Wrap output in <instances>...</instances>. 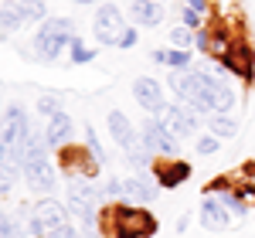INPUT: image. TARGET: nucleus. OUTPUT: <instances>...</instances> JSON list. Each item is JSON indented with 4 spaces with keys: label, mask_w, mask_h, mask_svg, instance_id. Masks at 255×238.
I'll return each mask as SVG.
<instances>
[{
    "label": "nucleus",
    "mask_w": 255,
    "mask_h": 238,
    "mask_svg": "<svg viewBox=\"0 0 255 238\" xmlns=\"http://www.w3.org/2000/svg\"><path fill=\"white\" fill-rule=\"evenodd\" d=\"M208 126H211V133H215V136H225V139L238 133V119H232L228 113H215V116L208 119Z\"/></svg>",
    "instance_id": "obj_19"
},
{
    "label": "nucleus",
    "mask_w": 255,
    "mask_h": 238,
    "mask_svg": "<svg viewBox=\"0 0 255 238\" xmlns=\"http://www.w3.org/2000/svg\"><path fill=\"white\" fill-rule=\"evenodd\" d=\"M24 20H20V10L17 3H7V7H0V27L3 31H14V27H20Z\"/></svg>",
    "instance_id": "obj_21"
},
{
    "label": "nucleus",
    "mask_w": 255,
    "mask_h": 238,
    "mask_svg": "<svg viewBox=\"0 0 255 238\" xmlns=\"http://www.w3.org/2000/svg\"><path fill=\"white\" fill-rule=\"evenodd\" d=\"M72 38H75V24L68 17L41 20L38 34H34V55H38L41 61H55V58H61V51L72 44Z\"/></svg>",
    "instance_id": "obj_4"
},
{
    "label": "nucleus",
    "mask_w": 255,
    "mask_h": 238,
    "mask_svg": "<svg viewBox=\"0 0 255 238\" xmlns=\"http://www.w3.org/2000/svg\"><path fill=\"white\" fill-rule=\"evenodd\" d=\"M187 65H191V55H187L184 48H170V51H167V68H174V72H187Z\"/></svg>",
    "instance_id": "obj_22"
},
{
    "label": "nucleus",
    "mask_w": 255,
    "mask_h": 238,
    "mask_svg": "<svg viewBox=\"0 0 255 238\" xmlns=\"http://www.w3.org/2000/svg\"><path fill=\"white\" fill-rule=\"evenodd\" d=\"M252 44L249 41H232V48L221 55V68H228V72H235V75H242V79H252L255 68H252Z\"/></svg>",
    "instance_id": "obj_11"
},
{
    "label": "nucleus",
    "mask_w": 255,
    "mask_h": 238,
    "mask_svg": "<svg viewBox=\"0 0 255 238\" xmlns=\"http://www.w3.org/2000/svg\"><path fill=\"white\" fill-rule=\"evenodd\" d=\"M129 20L139 27H157L163 20V7L157 0H129Z\"/></svg>",
    "instance_id": "obj_14"
},
{
    "label": "nucleus",
    "mask_w": 255,
    "mask_h": 238,
    "mask_svg": "<svg viewBox=\"0 0 255 238\" xmlns=\"http://www.w3.org/2000/svg\"><path fill=\"white\" fill-rule=\"evenodd\" d=\"M7 187H10V180H7V174L0 170V191H7Z\"/></svg>",
    "instance_id": "obj_34"
},
{
    "label": "nucleus",
    "mask_w": 255,
    "mask_h": 238,
    "mask_svg": "<svg viewBox=\"0 0 255 238\" xmlns=\"http://www.w3.org/2000/svg\"><path fill=\"white\" fill-rule=\"evenodd\" d=\"M31 235L38 238H75V228L68 225V211L58 201H38L31 211Z\"/></svg>",
    "instance_id": "obj_5"
},
{
    "label": "nucleus",
    "mask_w": 255,
    "mask_h": 238,
    "mask_svg": "<svg viewBox=\"0 0 255 238\" xmlns=\"http://www.w3.org/2000/svg\"><path fill=\"white\" fill-rule=\"evenodd\" d=\"M187 3H191V7H194V10H201V14H204V7H208V3H204V0H187Z\"/></svg>",
    "instance_id": "obj_33"
},
{
    "label": "nucleus",
    "mask_w": 255,
    "mask_h": 238,
    "mask_svg": "<svg viewBox=\"0 0 255 238\" xmlns=\"http://www.w3.org/2000/svg\"><path fill=\"white\" fill-rule=\"evenodd\" d=\"M133 99H136L146 113H163V109H167L163 85H160L157 79H150V75H143V79L133 82Z\"/></svg>",
    "instance_id": "obj_10"
},
{
    "label": "nucleus",
    "mask_w": 255,
    "mask_h": 238,
    "mask_svg": "<svg viewBox=\"0 0 255 238\" xmlns=\"http://www.w3.org/2000/svg\"><path fill=\"white\" fill-rule=\"evenodd\" d=\"M48 139L41 136L38 129H31V136H27V143H24V180H27V187L31 191H38V194H48V191H55V184H58V177H55V163L48 160Z\"/></svg>",
    "instance_id": "obj_2"
},
{
    "label": "nucleus",
    "mask_w": 255,
    "mask_h": 238,
    "mask_svg": "<svg viewBox=\"0 0 255 238\" xmlns=\"http://www.w3.org/2000/svg\"><path fill=\"white\" fill-rule=\"evenodd\" d=\"M123 14L116 10V3H102L96 10V38L99 44H119L123 38Z\"/></svg>",
    "instance_id": "obj_8"
},
{
    "label": "nucleus",
    "mask_w": 255,
    "mask_h": 238,
    "mask_svg": "<svg viewBox=\"0 0 255 238\" xmlns=\"http://www.w3.org/2000/svg\"><path fill=\"white\" fill-rule=\"evenodd\" d=\"M157 180H150L146 174H136V177H129V180H123V198L126 201H157Z\"/></svg>",
    "instance_id": "obj_15"
},
{
    "label": "nucleus",
    "mask_w": 255,
    "mask_h": 238,
    "mask_svg": "<svg viewBox=\"0 0 255 238\" xmlns=\"http://www.w3.org/2000/svg\"><path fill=\"white\" fill-rule=\"evenodd\" d=\"M197 17H201V10H194V7L184 10V24H187V27H197Z\"/></svg>",
    "instance_id": "obj_32"
},
{
    "label": "nucleus",
    "mask_w": 255,
    "mask_h": 238,
    "mask_svg": "<svg viewBox=\"0 0 255 238\" xmlns=\"http://www.w3.org/2000/svg\"><path fill=\"white\" fill-rule=\"evenodd\" d=\"M44 139H48V146H55V150H61V146H68V139H72V119L65 116V113H55V116L48 119V129H44Z\"/></svg>",
    "instance_id": "obj_17"
},
{
    "label": "nucleus",
    "mask_w": 255,
    "mask_h": 238,
    "mask_svg": "<svg viewBox=\"0 0 255 238\" xmlns=\"http://www.w3.org/2000/svg\"><path fill=\"white\" fill-rule=\"evenodd\" d=\"M99 194H102V198H123V180L109 177L102 187H99Z\"/></svg>",
    "instance_id": "obj_28"
},
{
    "label": "nucleus",
    "mask_w": 255,
    "mask_h": 238,
    "mask_svg": "<svg viewBox=\"0 0 255 238\" xmlns=\"http://www.w3.org/2000/svg\"><path fill=\"white\" fill-rule=\"evenodd\" d=\"M31 136V122L20 102H10L7 113L0 119V170L7 174V180L24 167V143Z\"/></svg>",
    "instance_id": "obj_1"
},
{
    "label": "nucleus",
    "mask_w": 255,
    "mask_h": 238,
    "mask_svg": "<svg viewBox=\"0 0 255 238\" xmlns=\"http://www.w3.org/2000/svg\"><path fill=\"white\" fill-rule=\"evenodd\" d=\"M197 153H201V157H211V153H218V136L197 139Z\"/></svg>",
    "instance_id": "obj_29"
},
{
    "label": "nucleus",
    "mask_w": 255,
    "mask_h": 238,
    "mask_svg": "<svg viewBox=\"0 0 255 238\" xmlns=\"http://www.w3.org/2000/svg\"><path fill=\"white\" fill-rule=\"evenodd\" d=\"M96 201H102V194H99V187L92 184V177H68V208L82 221H92Z\"/></svg>",
    "instance_id": "obj_7"
},
{
    "label": "nucleus",
    "mask_w": 255,
    "mask_h": 238,
    "mask_svg": "<svg viewBox=\"0 0 255 238\" xmlns=\"http://www.w3.org/2000/svg\"><path fill=\"white\" fill-rule=\"evenodd\" d=\"M106 122H109V133H113V139H116V146H123V153L136 146V129L129 126V119L123 116V113L113 109V113L106 116Z\"/></svg>",
    "instance_id": "obj_16"
},
{
    "label": "nucleus",
    "mask_w": 255,
    "mask_h": 238,
    "mask_svg": "<svg viewBox=\"0 0 255 238\" xmlns=\"http://www.w3.org/2000/svg\"><path fill=\"white\" fill-rule=\"evenodd\" d=\"M17 10H20V20L27 24V20H44V0H20L17 3Z\"/></svg>",
    "instance_id": "obj_20"
},
{
    "label": "nucleus",
    "mask_w": 255,
    "mask_h": 238,
    "mask_svg": "<svg viewBox=\"0 0 255 238\" xmlns=\"http://www.w3.org/2000/svg\"><path fill=\"white\" fill-rule=\"evenodd\" d=\"M113 232H116V238H150L157 235V218L146 208L119 204V208H113Z\"/></svg>",
    "instance_id": "obj_6"
},
{
    "label": "nucleus",
    "mask_w": 255,
    "mask_h": 238,
    "mask_svg": "<svg viewBox=\"0 0 255 238\" xmlns=\"http://www.w3.org/2000/svg\"><path fill=\"white\" fill-rule=\"evenodd\" d=\"M85 143H89V153H92V160H96V163H106V150L99 146V136H96V129H92V126L85 129Z\"/></svg>",
    "instance_id": "obj_27"
},
{
    "label": "nucleus",
    "mask_w": 255,
    "mask_h": 238,
    "mask_svg": "<svg viewBox=\"0 0 255 238\" xmlns=\"http://www.w3.org/2000/svg\"><path fill=\"white\" fill-rule=\"evenodd\" d=\"M191 177V163H184V160H170V163H163V167H157V184L160 187H180L184 180Z\"/></svg>",
    "instance_id": "obj_18"
},
{
    "label": "nucleus",
    "mask_w": 255,
    "mask_h": 238,
    "mask_svg": "<svg viewBox=\"0 0 255 238\" xmlns=\"http://www.w3.org/2000/svg\"><path fill=\"white\" fill-rule=\"evenodd\" d=\"M126 160L133 163V170H146V167H150V150H146V146H143V150L133 146V150H126Z\"/></svg>",
    "instance_id": "obj_25"
},
{
    "label": "nucleus",
    "mask_w": 255,
    "mask_h": 238,
    "mask_svg": "<svg viewBox=\"0 0 255 238\" xmlns=\"http://www.w3.org/2000/svg\"><path fill=\"white\" fill-rule=\"evenodd\" d=\"M139 136H143V146L153 150V153H167V157L177 153V136L163 126V119H146Z\"/></svg>",
    "instance_id": "obj_9"
},
{
    "label": "nucleus",
    "mask_w": 255,
    "mask_h": 238,
    "mask_svg": "<svg viewBox=\"0 0 255 238\" xmlns=\"http://www.w3.org/2000/svg\"><path fill=\"white\" fill-rule=\"evenodd\" d=\"M197 116H201V113H197V109H191V106H170V109H163V126H167L177 139L194 136Z\"/></svg>",
    "instance_id": "obj_12"
},
{
    "label": "nucleus",
    "mask_w": 255,
    "mask_h": 238,
    "mask_svg": "<svg viewBox=\"0 0 255 238\" xmlns=\"http://www.w3.org/2000/svg\"><path fill=\"white\" fill-rule=\"evenodd\" d=\"M221 204L232 211V215H245L249 211V204H245V198L242 194H232V191H225V198H221Z\"/></svg>",
    "instance_id": "obj_26"
},
{
    "label": "nucleus",
    "mask_w": 255,
    "mask_h": 238,
    "mask_svg": "<svg viewBox=\"0 0 255 238\" xmlns=\"http://www.w3.org/2000/svg\"><path fill=\"white\" fill-rule=\"evenodd\" d=\"M170 89L184 99V106H191L197 113H215V96L221 89V82L208 72H174Z\"/></svg>",
    "instance_id": "obj_3"
},
{
    "label": "nucleus",
    "mask_w": 255,
    "mask_h": 238,
    "mask_svg": "<svg viewBox=\"0 0 255 238\" xmlns=\"http://www.w3.org/2000/svg\"><path fill=\"white\" fill-rule=\"evenodd\" d=\"M75 3H92V0H75Z\"/></svg>",
    "instance_id": "obj_35"
},
{
    "label": "nucleus",
    "mask_w": 255,
    "mask_h": 238,
    "mask_svg": "<svg viewBox=\"0 0 255 238\" xmlns=\"http://www.w3.org/2000/svg\"><path fill=\"white\" fill-rule=\"evenodd\" d=\"M68 51H72V61H75V65H85V61L96 58V51H92V48H85V44H82V38H72Z\"/></svg>",
    "instance_id": "obj_23"
},
{
    "label": "nucleus",
    "mask_w": 255,
    "mask_h": 238,
    "mask_svg": "<svg viewBox=\"0 0 255 238\" xmlns=\"http://www.w3.org/2000/svg\"><path fill=\"white\" fill-rule=\"evenodd\" d=\"M201 225H204L208 232H225V228L232 225V215H228V208L221 204V198H204L201 201Z\"/></svg>",
    "instance_id": "obj_13"
},
{
    "label": "nucleus",
    "mask_w": 255,
    "mask_h": 238,
    "mask_svg": "<svg viewBox=\"0 0 255 238\" xmlns=\"http://www.w3.org/2000/svg\"><path fill=\"white\" fill-rule=\"evenodd\" d=\"M170 41H174V48H184V51H187V48L194 44V34H191V27H187V24H180V27L170 31Z\"/></svg>",
    "instance_id": "obj_24"
},
{
    "label": "nucleus",
    "mask_w": 255,
    "mask_h": 238,
    "mask_svg": "<svg viewBox=\"0 0 255 238\" xmlns=\"http://www.w3.org/2000/svg\"><path fill=\"white\" fill-rule=\"evenodd\" d=\"M133 44H136V31H133V27H126V31H123V38H119V48H133Z\"/></svg>",
    "instance_id": "obj_31"
},
{
    "label": "nucleus",
    "mask_w": 255,
    "mask_h": 238,
    "mask_svg": "<svg viewBox=\"0 0 255 238\" xmlns=\"http://www.w3.org/2000/svg\"><path fill=\"white\" fill-rule=\"evenodd\" d=\"M38 113H44V116H55V113H58V99H51V96L38 99Z\"/></svg>",
    "instance_id": "obj_30"
}]
</instances>
